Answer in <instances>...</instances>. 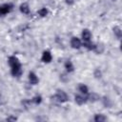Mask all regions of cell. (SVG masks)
<instances>
[{
  "instance_id": "8992f818",
  "label": "cell",
  "mask_w": 122,
  "mask_h": 122,
  "mask_svg": "<svg viewBox=\"0 0 122 122\" xmlns=\"http://www.w3.org/2000/svg\"><path fill=\"white\" fill-rule=\"evenodd\" d=\"M10 74H11L13 77H16V78H19L20 76H22V74H23V68H22V65H18V66L11 67V68H10Z\"/></svg>"
},
{
  "instance_id": "6da1fadb",
  "label": "cell",
  "mask_w": 122,
  "mask_h": 122,
  "mask_svg": "<svg viewBox=\"0 0 122 122\" xmlns=\"http://www.w3.org/2000/svg\"><path fill=\"white\" fill-rule=\"evenodd\" d=\"M51 98L54 101L58 102V103H66V102L69 101V95H68V93L65 91L61 90V89H57L56 92H55V94L53 96H51Z\"/></svg>"
},
{
  "instance_id": "cb8c5ba5",
  "label": "cell",
  "mask_w": 122,
  "mask_h": 122,
  "mask_svg": "<svg viewBox=\"0 0 122 122\" xmlns=\"http://www.w3.org/2000/svg\"><path fill=\"white\" fill-rule=\"evenodd\" d=\"M112 2H116V1H118V0H112Z\"/></svg>"
},
{
  "instance_id": "9a60e30c",
  "label": "cell",
  "mask_w": 122,
  "mask_h": 122,
  "mask_svg": "<svg viewBox=\"0 0 122 122\" xmlns=\"http://www.w3.org/2000/svg\"><path fill=\"white\" fill-rule=\"evenodd\" d=\"M112 33L116 37V39L120 40L122 37V29L120 26H114L112 27Z\"/></svg>"
},
{
  "instance_id": "7c38bea8",
  "label": "cell",
  "mask_w": 122,
  "mask_h": 122,
  "mask_svg": "<svg viewBox=\"0 0 122 122\" xmlns=\"http://www.w3.org/2000/svg\"><path fill=\"white\" fill-rule=\"evenodd\" d=\"M64 69H65V71H66L67 73H71V72L74 71L75 67H74L72 61L70 60V59H68V60H66L65 63H64Z\"/></svg>"
},
{
  "instance_id": "d6986e66",
  "label": "cell",
  "mask_w": 122,
  "mask_h": 122,
  "mask_svg": "<svg viewBox=\"0 0 122 122\" xmlns=\"http://www.w3.org/2000/svg\"><path fill=\"white\" fill-rule=\"evenodd\" d=\"M42 101H43V97H42V95H40V94H35V95L30 99V102H31L32 104L36 105V106L40 105V104L42 103Z\"/></svg>"
},
{
  "instance_id": "9c48e42d",
  "label": "cell",
  "mask_w": 122,
  "mask_h": 122,
  "mask_svg": "<svg viewBox=\"0 0 122 122\" xmlns=\"http://www.w3.org/2000/svg\"><path fill=\"white\" fill-rule=\"evenodd\" d=\"M7 61H8V64H9L10 68L14 67V66H18V65H22L21 62H20V60H19V58L16 55H14V54L10 55L8 57V60Z\"/></svg>"
},
{
  "instance_id": "7a4b0ae2",
  "label": "cell",
  "mask_w": 122,
  "mask_h": 122,
  "mask_svg": "<svg viewBox=\"0 0 122 122\" xmlns=\"http://www.w3.org/2000/svg\"><path fill=\"white\" fill-rule=\"evenodd\" d=\"M41 62H43L44 64H50L52 59H53V56H52V53L50 50H44L41 53Z\"/></svg>"
},
{
  "instance_id": "5b68a950",
  "label": "cell",
  "mask_w": 122,
  "mask_h": 122,
  "mask_svg": "<svg viewBox=\"0 0 122 122\" xmlns=\"http://www.w3.org/2000/svg\"><path fill=\"white\" fill-rule=\"evenodd\" d=\"M28 81H29V83L30 85L35 86V85H38L39 84V77H38V75L34 71H30L28 73Z\"/></svg>"
},
{
  "instance_id": "8fae6325",
  "label": "cell",
  "mask_w": 122,
  "mask_h": 122,
  "mask_svg": "<svg viewBox=\"0 0 122 122\" xmlns=\"http://www.w3.org/2000/svg\"><path fill=\"white\" fill-rule=\"evenodd\" d=\"M19 11L22 13V14H25V15H29L30 13V7L28 3L26 2H23L19 5Z\"/></svg>"
},
{
  "instance_id": "7402d4cb",
  "label": "cell",
  "mask_w": 122,
  "mask_h": 122,
  "mask_svg": "<svg viewBox=\"0 0 122 122\" xmlns=\"http://www.w3.org/2000/svg\"><path fill=\"white\" fill-rule=\"evenodd\" d=\"M18 118L16 117V116H14V115H12V114H10L7 118H6V121H9V122H14V121H16Z\"/></svg>"
},
{
  "instance_id": "52a82bcc",
  "label": "cell",
  "mask_w": 122,
  "mask_h": 122,
  "mask_svg": "<svg viewBox=\"0 0 122 122\" xmlns=\"http://www.w3.org/2000/svg\"><path fill=\"white\" fill-rule=\"evenodd\" d=\"M73 99H74L75 104L78 105V106H83V105H85V104L88 102V100H87V96L84 95V94H81V93L74 94Z\"/></svg>"
},
{
  "instance_id": "277c9868",
  "label": "cell",
  "mask_w": 122,
  "mask_h": 122,
  "mask_svg": "<svg viewBox=\"0 0 122 122\" xmlns=\"http://www.w3.org/2000/svg\"><path fill=\"white\" fill-rule=\"evenodd\" d=\"M70 46L73 50H79L82 48V40L77 36H72L70 40Z\"/></svg>"
},
{
  "instance_id": "ba28073f",
  "label": "cell",
  "mask_w": 122,
  "mask_h": 122,
  "mask_svg": "<svg viewBox=\"0 0 122 122\" xmlns=\"http://www.w3.org/2000/svg\"><path fill=\"white\" fill-rule=\"evenodd\" d=\"M80 38H81L82 42L91 41L92 38V31H91L89 29L85 28V29H83L82 31H81V37H80Z\"/></svg>"
},
{
  "instance_id": "ac0fdd59",
  "label": "cell",
  "mask_w": 122,
  "mask_h": 122,
  "mask_svg": "<svg viewBox=\"0 0 122 122\" xmlns=\"http://www.w3.org/2000/svg\"><path fill=\"white\" fill-rule=\"evenodd\" d=\"M36 13H37V15H38L39 17L45 18V17H47V16L49 15V10H48L46 7H42V8H40V9L36 11Z\"/></svg>"
},
{
  "instance_id": "3957f363",
  "label": "cell",
  "mask_w": 122,
  "mask_h": 122,
  "mask_svg": "<svg viewBox=\"0 0 122 122\" xmlns=\"http://www.w3.org/2000/svg\"><path fill=\"white\" fill-rule=\"evenodd\" d=\"M13 10V5L11 3H4L0 5V16H5L9 14Z\"/></svg>"
},
{
  "instance_id": "603a6c76",
  "label": "cell",
  "mask_w": 122,
  "mask_h": 122,
  "mask_svg": "<svg viewBox=\"0 0 122 122\" xmlns=\"http://www.w3.org/2000/svg\"><path fill=\"white\" fill-rule=\"evenodd\" d=\"M65 2H66V4L69 5V6H71V5L74 4V0H65Z\"/></svg>"
},
{
  "instance_id": "2e32d148",
  "label": "cell",
  "mask_w": 122,
  "mask_h": 122,
  "mask_svg": "<svg viewBox=\"0 0 122 122\" xmlns=\"http://www.w3.org/2000/svg\"><path fill=\"white\" fill-rule=\"evenodd\" d=\"M95 43H93L92 40L91 41H87V42H82V47H84L86 50L90 51H93L95 49Z\"/></svg>"
},
{
  "instance_id": "30bf717a",
  "label": "cell",
  "mask_w": 122,
  "mask_h": 122,
  "mask_svg": "<svg viewBox=\"0 0 122 122\" xmlns=\"http://www.w3.org/2000/svg\"><path fill=\"white\" fill-rule=\"evenodd\" d=\"M87 96V100L88 102H92V103H95L97 101L100 100V95L94 92H89V93L86 95Z\"/></svg>"
},
{
  "instance_id": "4fadbf2b",
  "label": "cell",
  "mask_w": 122,
  "mask_h": 122,
  "mask_svg": "<svg viewBox=\"0 0 122 122\" xmlns=\"http://www.w3.org/2000/svg\"><path fill=\"white\" fill-rule=\"evenodd\" d=\"M100 100H101V102H102V104L105 108L110 109V108L112 107V104H113L112 100L109 96H102V97H100Z\"/></svg>"
},
{
  "instance_id": "5bb4252c",
  "label": "cell",
  "mask_w": 122,
  "mask_h": 122,
  "mask_svg": "<svg viewBox=\"0 0 122 122\" xmlns=\"http://www.w3.org/2000/svg\"><path fill=\"white\" fill-rule=\"evenodd\" d=\"M77 90H78L79 93L84 94V95H87L89 93V92H90L89 87L86 84H84V83H79L78 86H77Z\"/></svg>"
},
{
  "instance_id": "e0dca14e",
  "label": "cell",
  "mask_w": 122,
  "mask_h": 122,
  "mask_svg": "<svg viewBox=\"0 0 122 122\" xmlns=\"http://www.w3.org/2000/svg\"><path fill=\"white\" fill-rule=\"evenodd\" d=\"M108 120V117L104 113H95L93 115V121L94 122H105Z\"/></svg>"
},
{
  "instance_id": "44dd1931",
  "label": "cell",
  "mask_w": 122,
  "mask_h": 122,
  "mask_svg": "<svg viewBox=\"0 0 122 122\" xmlns=\"http://www.w3.org/2000/svg\"><path fill=\"white\" fill-rule=\"evenodd\" d=\"M104 50H105V47H104V45L103 44H96L95 45V49H94V52H96V54H101L103 51H104Z\"/></svg>"
},
{
  "instance_id": "ffe728a7",
  "label": "cell",
  "mask_w": 122,
  "mask_h": 122,
  "mask_svg": "<svg viewBox=\"0 0 122 122\" xmlns=\"http://www.w3.org/2000/svg\"><path fill=\"white\" fill-rule=\"evenodd\" d=\"M92 74H93V77L96 78V79H100V78H102V76H103V72H102L101 69H99V68H95V69L93 70Z\"/></svg>"
}]
</instances>
